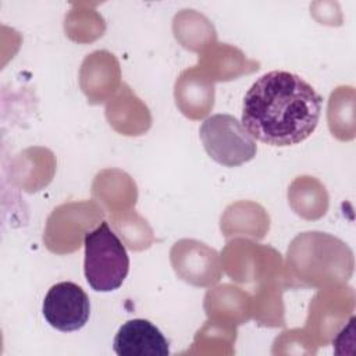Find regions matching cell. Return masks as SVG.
<instances>
[{
  "mask_svg": "<svg viewBox=\"0 0 356 356\" xmlns=\"http://www.w3.org/2000/svg\"><path fill=\"white\" fill-rule=\"evenodd\" d=\"M46 321L61 332L81 330L89 320L90 302L86 292L71 281L53 285L42 306Z\"/></svg>",
  "mask_w": 356,
  "mask_h": 356,
  "instance_id": "4",
  "label": "cell"
},
{
  "mask_svg": "<svg viewBox=\"0 0 356 356\" xmlns=\"http://www.w3.org/2000/svg\"><path fill=\"white\" fill-rule=\"evenodd\" d=\"M323 99L303 78L288 71L260 76L246 92L242 125L270 146H292L307 139L318 124Z\"/></svg>",
  "mask_w": 356,
  "mask_h": 356,
  "instance_id": "1",
  "label": "cell"
},
{
  "mask_svg": "<svg viewBox=\"0 0 356 356\" xmlns=\"http://www.w3.org/2000/svg\"><path fill=\"white\" fill-rule=\"evenodd\" d=\"M118 356H167L170 343L149 320L134 318L124 323L113 342Z\"/></svg>",
  "mask_w": 356,
  "mask_h": 356,
  "instance_id": "5",
  "label": "cell"
},
{
  "mask_svg": "<svg viewBox=\"0 0 356 356\" xmlns=\"http://www.w3.org/2000/svg\"><path fill=\"white\" fill-rule=\"evenodd\" d=\"M207 154L221 165L236 167L256 154V142L231 114H214L206 118L199 129Z\"/></svg>",
  "mask_w": 356,
  "mask_h": 356,
  "instance_id": "3",
  "label": "cell"
},
{
  "mask_svg": "<svg viewBox=\"0 0 356 356\" xmlns=\"http://www.w3.org/2000/svg\"><path fill=\"white\" fill-rule=\"evenodd\" d=\"M83 271L89 286L96 292L118 289L129 271L125 246L106 221L85 235Z\"/></svg>",
  "mask_w": 356,
  "mask_h": 356,
  "instance_id": "2",
  "label": "cell"
}]
</instances>
